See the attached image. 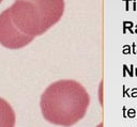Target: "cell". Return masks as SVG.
<instances>
[{
    "label": "cell",
    "mask_w": 137,
    "mask_h": 127,
    "mask_svg": "<svg viewBox=\"0 0 137 127\" xmlns=\"http://www.w3.org/2000/svg\"><path fill=\"white\" fill-rule=\"evenodd\" d=\"M34 38L26 35L12 21L10 11L7 9L0 14V44L9 49H19L29 45Z\"/></svg>",
    "instance_id": "3"
},
{
    "label": "cell",
    "mask_w": 137,
    "mask_h": 127,
    "mask_svg": "<svg viewBox=\"0 0 137 127\" xmlns=\"http://www.w3.org/2000/svg\"><path fill=\"white\" fill-rule=\"evenodd\" d=\"M98 127H103V124H100V125H99Z\"/></svg>",
    "instance_id": "5"
},
{
    "label": "cell",
    "mask_w": 137,
    "mask_h": 127,
    "mask_svg": "<svg viewBox=\"0 0 137 127\" xmlns=\"http://www.w3.org/2000/svg\"><path fill=\"white\" fill-rule=\"evenodd\" d=\"M90 96L75 80H59L51 83L41 96V111L54 125L71 127L86 116Z\"/></svg>",
    "instance_id": "1"
},
{
    "label": "cell",
    "mask_w": 137,
    "mask_h": 127,
    "mask_svg": "<svg viewBox=\"0 0 137 127\" xmlns=\"http://www.w3.org/2000/svg\"><path fill=\"white\" fill-rule=\"evenodd\" d=\"M15 112L9 102L0 97V127H14Z\"/></svg>",
    "instance_id": "4"
},
{
    "label": "cell",
    "mask_w": 137,
    "mask_h": 127,
    "mask_svg": "<svg viewBox=\"0 0 137 127\" xmlns=\"http://www.w3.org/2000/svg\"><path fill=\"white\" fill-rule=\"evenodd\" d=\"M9 11L14 25L26 35L35 38L61 19L64 0H15Z\"/></svg>",
    "instance_id": "2"
},
{
    "label": "cell",
    "mask_w": 137,
    "mask_h": 127,
    "mask_svg": "<svg viewBox=\"0 0 137 127\" xmlns=\"http://www.w3.org/2000/svg\"><path fill=\"white\" fill-rule=\"evenodd\" d=\"M1 2H2V0H0V3H1Z\"/></svg>",
    "instance_id": "6"
}]
</instances>
